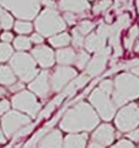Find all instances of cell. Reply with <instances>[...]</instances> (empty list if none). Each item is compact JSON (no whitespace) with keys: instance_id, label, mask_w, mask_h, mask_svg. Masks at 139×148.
Here are the masks:
<instances>
[{"instance_id":"6da1fadb","label":"cell","mask_w":139,"mask_h":148,"mask_svg":"<svg viewBox=\"0 0 139 148\" xmlns=\"http://www.w3.org/2000/svg\"><path fill=\"white\" fill-rule=\"evenodd\" d=\"M100 123V117L94 108L85 101L78 103L72 109L67 110L59 123L61 131L68 133L90 132Z\"/></svg>"},{"instance_id":"7a4b0ae2","label":"cell","mask_w":139,"mask_h":148,"mask_svg":"<svg viewBox=\"0 0 139 148\" xmlns=\"http://www.w3.org/2000/svg\"><path fill=\"white\" fill-rule=\"evenodd\" d=\"M112 100L116 106H122L139 98V78L132 73H122L114 78Z\"/></svg>"},{"instance_id":"3957f363","label":"cell","mask_w":139,"mask_h":148,"mask_svg":"<svg viewBox=\"0 0 139 148\" xmlns=\"http://www.w3.org/2000/svg\"><path fill=\"white\" fill-rule=\"evenodd\" d=\"M35 29L42 37H52L65 30L67 24L58 10L46 8L36 16Z\"/></svg>"},{"instance_id":"277c9868","label":"cell","mask_w":139,"mask_h":148,"mask_svg":"<svg viewBox=\"0 0 139 148\" xmlns=\"http://www.w3.org/2000/svg\"><path fill=\"white\" fill-rule=\"evenodd\" d=\"M11 71L14 74L20 79L22 83H30L37 77L40 73L35 59L31 57V54L25 52H17L11 56L9 59Z\"/></svg>"},{"instance_id":"5b68a950","label":"cell","mask_w":139,"mask_h":148,"mask_svg":"<svg viewBox=\"0 0 139 148\" xmlns=\"http://www.w3.org/2000/svg\"><path fill=\"white\" fill-rule=\"evenodd\" d=\"M41 0H0V6L4 10L24 21L36 18L41 11Z\"/></svg>"},{"instance_id":"8992f818","label":"cell","mask_w":139,"mask_h":148,"mask_svg":"<svg viewBox=\"0 0 139 148\" xmlns=\"http://www.w3.org/2000/svg\"><path fill=\"white\" fill-rule=\"evenodd\" d=\"M89 104L94 108L99 117L105 120V121H111L114 117L117 106L114 105L111 95L106 94L99 88L89 95Z\"/></svg>"},{"instance_id":"52a82bcc","label":"cell","mask_w":139,"mask_h":148,"mask_svg":"<svg viewBox=\"0 0 139 148\" xmlns=\"http://www.w3.org/2000/svg\"><path fill=\"white\" fill-rule=\"evenodd\" d=\"M11 105L15 110L26 114L31 119L36 117L41 112V108H42L36 95L30 90H21L16 92L11 99Z\"/></svg>"},{"instance_id":"ba28073f","label":"cell","mask_w":139,"mask_h":148,"mask_svg":"<svg viewBox=\"0 0 139 148\" xmlns=\"http://www.w3.org/2000/svg\"><path fill=\"white\" fill-rule=\"evenodd\" d=\"M131 25V16L129 14H121L117 20L113 24L110 25L108 29V38H107V43L108 47L112 48V53H113V59H117L118 57H121L123 53V48L121 46V32L129 27Z\"/></svg>"},{"instance_id":"9c48e42d","label":"cell","mask_w":139,"mask_h":148,"mask_svg":"<svg viewBox=\"0 0 139 148\" xmlns=\"http://www.w3.org/2000/svg\"><path fill=\"white\" fill-rule=\"evenodd\" d=\"M114 125L121 132H129L139 126V105H126L114 115Z\"/></svg>"},{"instance_id":"30bf717a","label":"cell","mask_w":139,"mask_h":148,"mask_svg":"<svg viewBox=\"0 0 139 148\" xmlns=\"http://www.w3.org/2000/svg\"><path fill=\"white\" fill-rule=\"evenodd\" d=\"M31 123V117L27 115L20 112L17 110H9L5 115L1 117V131L4 136L7 138H11L15 133L21 130L22 127Z\"/></svg>"},{"instance_id":"8fae6325","label":"cell","mask_w":139,"mask_h":148,"mask_svg":"<svg viewBox=\"0 0 139 148\" xmlns=\"http://www.w3.org/2000/svg\"><path fill=\"white\" fill-rule=\"evenodd\" d=\"M108 29L110 25L102 22L99 25L96 32H91L85 37L84 48L87 53H97L107 47Z\"/></svg>"},{"instance_id":"7c38bea8","label":"cell","mask_w":139,"mask_h":148,"mask_svg":"<svg viewBox=\"0 0 139 148\" xmlns=\"http://www.w3.org/2000/svg\"><path fill=\"white\" fill-rule=\"evenodd\" d=\"M78 77L76 69L72 67L59 66L54 69V72L49 75L50 89L54 92H61L73 79Z\"/></svg>"},{"instance_id":"4fadbf2b","label":"cell","mask_w":139,"mask_h":148,"mask_svg":"<svg viewBox=\"0 0 139 148\" xmlns=\"http://www.w3.org/2000/svg\"><path fill=\"white\" fill-rule=\"evenodd\" d=\"M111 54H112V48L108 47V46L105 49L95 53V56L90 59L89 63H87V66L85 68L86 69L85 74H87L90 78L99 77L106 69V66H107V63H108Z\"/></svg>"},{"instance_id":"5bb4252c","label":"cell","mask_w":139,"mask_h":148,"mask_svg":"<svg viewBox=\"0 0 139 148\" xmlns=\"http://www.w3.org/2000/svg\"><path fill=\"white\" fill-rule=\"evenodd\" d=\"M49 72L48 71H42L37 74V77L32 82L29 83V89L31 92H33L35 95H37L41 99L48 98V95L50 94V83H49Z\"/></svg>"},{"instance_id":"9a60e30c","label":"cell","mask_w":139,"mask_h":148,"mask_svg":"<svg viewBox=\"0 0 139 148\" xmlns=\"http://www.w3.org/2000/svg\"><path fill=\"white\" fill-rule=\"evenodd\" d=\"M31 57L35 59L36 64H38L41 68H50L55 62L53 49L46 45H38L35 48L31 49Z\"/></svg>"},{"instance_id":"2e32d148","label":"cell","mask_w":139,"mask_h":148,"mask_svg":"<svg viewBox=\"0 0 139 148\" xmlns=\"http://www.w3.org/2000/svg\"><path fill=\"white\" fill-rule=\"evenodd\" d=\"M114 130L110 123H104L97 126V128L94 131L91 136V140L101 145L102 147L111 146L114 141Z\"/></svg>"},{"instance_id":"e0dca14e","label":"cell","mask_w":139,"mask_h":148,"mask_svg":"<svg viewBox=\"0 0 139 148\" xmlns=\"http://www.w3.org/2000/svg\"><path fill=\"white\" fill-rule=\"evenodd\" d=\"M59 9L64 12L84 14L90 10V3L87 0H59Z\"/></svg>"},{"instance_id":"ac0fdd59","label":"cell","mask_w":139,"mask_h":148,"mask_svg":"<svg viewBox=\"0 0 139 148\" xmlns=\"http://www.w3.org/2000/svg\"><path fill=\"white\" fill-rule=\"evenodd\" d=\"M63 136L61 130H52L47 132L37 143V148H62Z\"/></svg>"},{"instance_id":"d6986e66","label":"cell","mask_w":139,"mask_h":148,"mask_svg":"<svg viewBox=\"0 0 139 148\" xmlns=\"http://www.w3.org/2000/svg\"><path fill=\"white\" fill-rule=\"evenodd\" d=\"M54 57H55V62L59 66L70 67L72 64L75 63L76 52L73 47H64V48H59L54 53Z\"/></svg>"},{"instance_id":"ffe728a7","label":"cell","mask_w":139,"mask_h":148,"mask_svg":"<svg viewBox=\"0 0 139 148\" xmlns=\"http://www.w3.org/2000/svg\"><path fill=\"white\" fill-rule=\"evenodd\" d=\"M90 79L91 78L87 75V74H81L80 77H76L75 79H73L70 83H69V84L61 91V94L64 96V98H67V96H72V95L75 94L79 89H82V88L87 84V82H89Z\"/></svg>"},{"instance_id":"44dd1931","label":"cell","mask_w":139,"mask_h":148,"mask_svg":"<svg viewBox=\"0 0 139 148\" xmlns=\"http://www.w3.org/2000/svg\"><path fill=\"white\" fill-rule=\"evenodd\" d=\"M87 133H69L64 138L62 148H85L87 142Z\"/></svg>"},{"instance_id":"7402d4cb","label":"cell","mask_w":139,"mask_h":148,"mask_svg":"<svg viewBox=\"0 0 139 148\" xmlns=\"http://www.w3.org/2000/svg\"><path fill=\"white\" fill-rule=\"evenodd\" d=\"M49 45L54 48H64L70 45V35L68 32H61L48 38Z\"/></svg>"},{"instance_id":"603a6c76","label":"cell","mask_w":139,"mask_h":148,"mask_svg":"<svg viewBox=\"0 0 139 148\" xmlns=\"http://www.w3.org/2000/svg\"><path fill=\"white\" fill-rule=\"evenodd\" d=\"M16 75L11 71L9 66H0V85L10 86L14 83H16Z\"/></svg>"},{"instance_id":"cb8c5ba5","label":"cell","mask_w":139,"mask_h":148,"mask_svg":"<svg viewBox=\"0 0 139 148\" xmlns=\"http://www.w3.org/2000/svg\"><path fill=\"white\" fill-rule=\"evenodd\" d=\"M138 37H139V26L134 25V26H132L131 29H129L127 36L124 37V41H123L124 48L126 49H132Z\"/></svg>"},{"instance_id":"d4e9b609","label":"cell","mask_w":139,"mask_h":148,"mask_svg":"<svg viewBox=\"0 0 139 148\" xmlns=\"http://www.w3.org/2000/svg\"><path fill=\"white\" fill-rule=\"evenodd\" d=\"M14 48L17 49L18 52H22V51H27V49H31V40L30 37L27 36H17L14 38Z\"/></svg>"},{"instance_id":"484cf974","label":"cell","mask_w":139,"mask_h":148,"mask_svg":"<svg viewBox=\"0 0 139 148\" xmlns=\"http://www.w3.org/2000/svg\"><path fill=\"white\" fill-rule=\"evenodd\" d=\"M14 30H15L17 34H20L21 36H24L27 34H31L32 30H33V25H32L30 21L17 20L16 22H14Z\"/></svg>"},{"instance_id":"4316f807","label":"cell","mask_w":139,"mask_h":148,"mask_svg":"<svg viewBox=\"0 0 139 148\" xmlns=\"http://www.w3.org/2000/svg\"><path fill=\"white\" fill-rule=\"evenodd\" d=\"M90 59H91L90 53H87L85 49H79V52L76 53L75 63H74V64H75L79 69H85Z\"/></svg>"},{"instance_id":"83f0119b","label":"cell","mask_w":139,"mask_h":148,"mask_svg":"<svg viewBox=\"0 0 139 148\" xmlns=\"http://www.w3.org/2000/svg\"><path fill=\"white\" fill-rule=\"evenodd\" d=\"M70 42L73 43V47L74 48L82 49V48H84L85 37L82 36L76 29H73L72 30V35H70Z\"/></svg>"},{"instance_id":"f1b7e54d","label":"cell","mask_w":139,"mask_h":148,"mask_svg":"<svg viewBox=\"0 0 139 148\" xmlns=\"http://www.w3.org/2000/svg\"><path fill=\"white\" fill-rule=\"evenodd\" d=\"M12 54H14V48L11 47V45L5 42L0 43V63L9 61Z\"/></svg>"},{"instance_id":"f546056e","label":"cell","mask_w":139,"mask_h":148,"mask_svg":"<svg viewBox=\"0 0 139 148\" xmlns=\"http://www.w3.org/2000/svg\"><path fill=\"white\" fill-rule=\"evenodd\" d=\"M111 6H112V0H99V1L92 6V12H94L95 15H100V14L107 11Z\"/></svg>"},{"instance_id":"4dcf8cb0","label":"cell","mask_w":139,"mask_h":148,"mask_svg":"<svg viewBox=\"0 0 139 148\" xmlns=\"http://www.w3.org/2000/svg\"><path fill=\"white\" fill-rule=\"evenodd\" d=\"M94 29H95V24L92 21H90V20L80 21V24H79L78 27H76V30L80 32L82 36H87L89 34H91V32L94 31Z\"/></svg>"},{"instance_id":"1f68e13d","label":"cell","mask_w":139,"mask_h":148,"mask_svg":"<svg viewBox=\"0 0 139 148\" xmlns=\"http://www.w3.org/2000/svg\"><path fill=\"white\" fill-rule=\"evenodd\" d=\"M0 27L4 29L5 31L14 27V17H12L11 14H9L6 10L4 11V14L1 16H0Z\"/></svg>"},{"instance_id":"d6a6232c","label":"cell","mask_w":139,"mask_h":148,"mask_svg":"<svg viewBox=\"0 0 139 148\" xmlns=\"http://www.w3.org/2000/svg\"><path fill=\"white\" fill-rule=\"evenodd\" d=\"M99 89L102 90L104 92H106V94L111 95V94H112V91H113V82L110 80V79L102 80L100 83V85H99Z\"/></svg>"},{"instance_id":"836d02e7","label":"cell","mask_w":139,"mask_h":148,"mask_svg":"<svg viewBox=\"0 0 139 148\" xmlns=\"http://www.w3.org/2000/svg\"><path fill=\"white\" fill-rule=\"evenodd\" d=\"M131 3L132 0H116L113 9L118 12L119 10H127L128 8H131Z\"/></svg>"},{"instance_id":"e575fe53","label":"cell","mask_w":139,"mask_h":148,"mask_svg":"<svg viewBox=\"0 0 139 148\" xmlns=\"http://www.w3.org/2000/svg\"><path fill=\"white\" fill-rule=\"evenodd\" d=\"M33 126L35 125H27V126H25V127H22L21 130H18V131L15 133V138L17 140V138H21V137H25L26 135H29V133L32 131V128H33Z\"/></svg>"},{"instance_id":"d590c367","label":"cell","mask_w":139,"mask_h":148,"mask_svg":"<svg viewBox=\"0 0 139 148\" xmlns=\"http://www.w3.org/2000/svg\"><path fill=\"white\" fill-rule=\"evenodd\" d=\"M110 148H136V147H134L133 142H131L129 140H119L114 146Z\"/></svg>"},{"instance_id":"8d00e7d4","label":"cell","mask_w":139,"mask_h":148,"mask_svg":"<svg viewBox=\"0 0 139 148\" xmlns=\"http://www.w3.org/2000/svg\"><path fill=\"white\" fill-rule=\"evenodd\" d=\"M11 108L10 101L6 99H1L0 100V115H5Z\"/></svg>"},{"instance_id":"74e56055","label":"cell","mask_w":139,"mask_h":148,"mask_svg":"<svg viewBox=\"0 0 139 148\" xmlns=\"http://www.w3.org/2000/svg\"><path fill=\"white\" fill-rule=\"evenodd\" d=\"M63 18H64V21H65V24H68V25H74L76 22V15L75 14H72V12H65Z\"/></svg>"},{"instance_id":"f35d334b","label":"cell","mask_w":139,"mask_h":148,"mask_svg":"<svg viewBox=\"0 0 139 148\" xmlns=\"http://www.w3.org/2000/svg\"><path fill=\"white\" fill-rule=\"evenodd\" d=\"M24 83L22 82H16V83H14L12 85L9 86V90H10L11 92H18V91H21V90H24Z\"/></svg>"},{"instance_id":"ab89813d","label":"cell","mask_w":139,"mask_h":148,"mask_svg":"<svg viewBox=\"0 0 139 148\" xmlns=\"http://www.w3.org/2000/svg\"><path fill=\"white\" fill-rule=\"evenodd\" d=\"M127 137L133 142H139V128H134L128 132Z\"/></svg>"},{"instance_id":"60d3db41","label":"cell","mask_w":139,"mask_h":148,"mask_svg":"<svg viewBox=\"0 0 139 148\" xmlns=\"http://www.w3.org/2000/svg\"><path fill=\"white\" fill-rule=\"evenodd\" d=\"M0 38H1V41H4L5 43H9V42H11V41H14L15 37H14V35L11 34V32L5 31V32L1 34V37H0Z\"/></svg>"},{"instance_id":"b9f144b4","label":"cell","mask_w":139,"mask_h":148,"mask_svg":"<svg viewBox=\"0 0 139 148\" xmlns=\"http://www.w3.org/2000/svg\"><path fill=\"white\" fill-rule=\"evenodd\" d=\"M30 40H31V42L32 43H37V45H42L43 42V37L41 36L40 34H32V36L30 37Z\"/></svg>"},{"instance_id":"7bdbcfd3","label":"cell","mask_w":139,"mask_h":148,"mask_svg":"<svg viewBox=\"0 0 139 148\" xmlns=\"http://www.w3.org/2000/svg\"><path fill=\"white\" fill-rule=\"evenodd\" d=\"M87 148H105V147H102L101 145H99V143H96V142H94V141H91L90 145L87 146Z\"/></svg>"},{"instance_id":"ee69618b","label":"cell","mask_w":139,"mask_h":148,"mask_svg":"<svg viewBox=\"0 0 139 148\" xmlns=\"http://www.w3.org/2000/svg\"><path fill=\"white\" fill-rule=\"evenodd\" d=\"M132 74H134L136 77L139 78V64H137V66L132 67Z\"/></svg>"},{"instance_id":"f6af8a7d","label":"cell","mask_w":139,"mask_h":148,"mask_svg":"<svg viewBox=\"0 0 139 148\" xmlns=\"http://www.w3.org/2000/svg\"><path fill=\"white\" fill-rule=\"evenodd\" d=\"M5 141H6V138H5V136H4V133H3V131H1V126H0V142H1V143H5Z\"/></svg>"},{"instance_id":"bcb514c9","label":"cell","mask_w":139,"mask_h":148,"mask_svg":"<svg viewBox=\"0 0 139 148\" xmlns=\"http://www.w3.org/2000/svg\"><path fill=\"white\" fill-rule=\"evenodd\" d=\"M6 90H5V88H1V86H0V99H1V98H4V96H5L6 95Z\"/></svg>"},{"instance_id":"7dc6e473","label":"cell","mask_w":139,"mask_h":148,"mask_svg":"<svg viewBox=\"0 0 139 148\" xmlns=\"http://www.w3.org/2000/svg\"><path fill=\"white\" fill-rule=\"evenodd\" d=\"M134 51H136V52H139V41L137 42V45L134 46Z\"/></svg>"},{"instance_id":"c3c4849f","label":"cell","mask_w":139,"mask_h":148,"mask_svg":"<svg viewBox=\"0 0 139 148\" xmlns=\"http://www.w3.org/2000/svg\"><path fill=\"white\" fill-rule=\"evenodd\" d=\"M136 5H137V10H138V14H139V0L136 1Z\"/></svg>"},{"instance_id":"681fc988","label":"cell","mask_w":139,"mask_h":148,"mask_svg":"<svg viewBox=\"0 0 139 148\" xmlns=\"http://www.w3.org/2000/svg\"><path fill=\"white\" fill-rule=\"evenodd\" d=\"M4 11H5V10H4V9H3L1 6H0V16H1L3 14H4Z\"/></svg>"},{"instance_id":"f907efd6","label":"cell","mask_w":139,"mask_h":148,"mask_svg":"<svg viewBox=\"0 0 139 148\" xmlns=\"http://www.w3.org/2000/svg\"><path fill=\"white\" fill-rule=\"evenodd\" d=\"M10 147H11V146H9V148H10Z\"/></svg>"},{"instance_id":"816d5d0a","label":"cell","mask_w":139,"mask_h":148,"mask_svg":"<svg viewBox=\"0 0 139 148\" xmlns=\"http://www.w3.org/2000/svg\"><path fill=\"white\" fill-rule=\"evenodd\" d=\"M87 1H89V0H87Z\"/></svg>"},{"instance_id":"f5cc1de1","label":"cell","mask_w":139,"mask_h":148,"mask_svg":"<svg viewBox=\"0 0 139 148\" xmlns=\"http://www.w3.org/2000/svg\"><path fill=\"white\" fill-rule=\"evenodd\" d=\"M0 29H1V27H0Z\"/></svg>"},{"instance_id":"db71d44e","label":"cell","mask_w":139,"mask_h":148,"mask_svg":"<svg viewBox=\"0 0 139 148\" xmlns=\"http://www.w3.org/2000/svg\"><path fill=\"white\" fill-rule=\"evenodd\" d=\"M138 148H139V147H138Z\"/></svg>"}]
</instances>
